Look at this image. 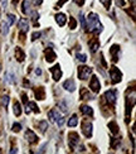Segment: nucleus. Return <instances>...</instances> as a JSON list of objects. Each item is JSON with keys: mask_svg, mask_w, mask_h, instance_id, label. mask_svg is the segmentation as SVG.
I'll list each match as a JSON object with an SVG mask.
<instances>
[{"mask_svg": "<svg viewBox=\"0 0 136 154\" xmlns=\"http://www.w3.org/2000/svg\"><path fill=\"white\" fill-rule=\"evenodd\" d=\"M87 28L91 33L98 34L103 30V25L100 23V16L96 13H90L87 15Z\"/></svg>", "mask_w": 136, "mask_h": 154, "instance_id": "obj_1", "label": "nucleus"}, {"mask_svg": "<svg viewBox=\"0 0 136 154\" xmlns=\"http://www.w3.org/2000/svg\"><path fill=\"white\" fill-rule=\"evenodd\" d=\"M48 118H49V120L52 122H55V124H57L59 128H61L62 125L64 124V118L62 116V115L59 114V111H57V110L49 111V114H48Z\"/></svg>", "mask_w": 136, "mask_h": 154, "instance_id": "obj_2", "label": "nucleus"}, {"mask_svg": "<svg viewBox=\"0 0 136 154\" xmlns=\"http://www.w3.org/2000/svg\"><path fill=\"white\" fill-rule=\"evenodd\" d=\"M110 77H111V82L112 83H118L122 80V73H121V71L117 67L112 66L110 68Z\"/></svg>", "mask_w": 136, "mask_h": 154, "instance_id": "obj_3", "label": "nucleus"}, {"mask_svg": "<svg viewBox=\"0 0 136 154\" xmlns=\"http://www.w3.org/2000/svg\"><path fill=\"white\" fill-rule=\"evenodd\" d=\"M91 75H92V68L88 67V66H82V67L78 68V78L79 80L85 81Z\"/></svg>", "mask_w": 136, "mask_h": 154, "instance_id": "obj_4", "label": "nucleus"}, {"mask_svg": "<svg viewBox=\"0 0 136 154\" xmlns=\"http://www.w3.org/2000/svg\"><path fill=\"white\" fill-rule=\"evenodd\" d=\"M68 143L72 149H74L77 144H79V135L77 133H69L68 134Z\"/></svg>", "mask_w": 136, "mask_h": 154, "instance_id": "obj_5", "label": "nucleus"}, {"mask_svg": "<svg viewBox=\"0 0 136 154\" xmlns=\"http://www.w3.org/2000/svg\"><path fill=\"white\" fill-rule=\"evenodd\" d=\"M90 89L92 90L95 94L100 92L101 83H100V80L97 78V76H92V78H91V81H90Z\"/></svg>", "mask_w": 136, "mask_h": 154, "instance_id": "obj_6", "label": "nucleus"}, {"mask_svg": "<svg viewBox=\"0 0 136 154\" xmlns=\"http://www.w3.org/2000/svg\"><path fill=\"white\" fill-rule=\"evenodd\" d=\"M92 129H93V126L90 121L82 122V131H83V134L86 135V138H91V136H92V133H93Z\"/></svg>", "mask_w": 136, "mask_h": 154, "instance_id": "obj_7", "label": "nucleus"}, {"mask_svg": "<svg viewBox=\"0 0 136 154\" xmlns=\"http://www.w3.org/2000/svg\"><path fill=\"white\" fill-rule=\"evenodd\" d=\"M105 97L107 99V101H109L110 104L115 105V102H116V99H117V91L116 90H109L105 92Z\"/></svg>", "mask_w": 136, "mask_h": 154, "instance_id": "obj_8", "label": "nucleus"}, {"mask_svg": "<svg viewBox=\"0 0 136 154\" xmlns=\"http://www.w3.org/2000/svg\"><path fill=\"white\" fill-rule=\"evenodd\" d=\"M25 139L28 140V143H29V144H36V143L38 142L37 134L33 130H30V129H28V130L25 131Z\"/></svg>", "mask_w": 136, "mask_h": 154, "instance_id": "obj_9", "label": "nucleus"}, {"mask_svg": "<svg viewBox=\"0 0 136 154\" xmlns=\"http://www.w3.org/2000/svg\"><path fill=\"white\" fill-rule=\"evenodd\" d=\"M51 72H52V77H53L54 81H58V80L62 77V69H61V66L59 65H55L54 67H52Z\"/></svg>", "mask_w": 136, "mask_h": 154, "instance_id": "obj_10", "label": "nucleus"}, {"mask_svg": "<svg viewBox=\"0 0 136 154\" xmlns=\"http://www.w3.org/2000/svg\"><path fill=\"white\" fill-rule=\"evenodd\" d=\"M18 28H19V30H20V32H23V33L29 32V22L27 20V18H22V19H19Z\"/></svg>", "mask_w": 136, "mask_h": 154, "instance_id": "obj_11", "label": "nucleus"}, {"mask_svg": "<svg viewBox=\"0 0 136 154\" xmlns=\"http://www.w3.org/2000/svg\"><path fill=\"white\" fill-rule=\"evenodd\" d=\"M55 58H57V54H55V52L53 51V48H49L48 47L47 50H45V59H47V62H52L55 61Z\"/></svg>", "mask_w": 136, "mask_h": 154, "instance_id": "obj_12", "label": "nucleus"}, {"mask_svg": "<svg viewBox=\"0 0 136 154\" xmlns=\"http://www.w3.org/2000/svg\"><path fill=\"white\" fill-rule=\"evenodd\" d=\"M54 19L59 27H64L66 23H67V16H66L63 13H57L54 15Z\"/></svg>", "mask_w": 136, "mask_h": 154, "instance_id": "obj_13", "label": "nucleus"}, {"mask_svg": "<svg viewBox=\"0 0 136 154\" xmlns=\"http://www.w3.org/2000/svg\"><path fill=\"white\" fill-rule=\"evenodd\" d=\"M63 89L64 90H67V91H69V92H73L77 87H76V82L73 81L72 78H69V80H67V81H64L63 82Z\"/></svg>", "mask_w": 136, "mask_h": 154, "instance_id": "obj_14", "label": "nucleus"}, {"mask_svg": "<svg viewBox=\"0 0 136 154\" xmlns=\"http://www.w3.org/2000/svg\"><path fill=\"white\" fill-rule=\"evenodd\" d=\"M110 53L112 56V59L115 62L118 61V53H120V47H118L117 44H113L112 47L110 48Z\"/></svg>", "mask_w": 136, "mask_h": 154, "instance_id": "obj_15", "label": "nucleus"}, {"mask_svg": "<svg viewBox=\"0 0 136 154\" xmlns=\"http://www.w3.org/2000/svg\"><path fill=\"white\" fill-rule=\"evenodd\" d=\"M81 113L83 115H87V116H93V110H92V107L88 106V105H82L81 107Z\"/></svg>", "mask_w": 136, "mask_h": 154, "instance_id": "obj_16", "label": "nucleus"}, {"mask_svg": "<svg viewBox=\"0 0 136 154\" xmlns=\"http://www.w3.org/2000/svg\"><path fill=\"white\" fill-rule=\"evenodd\" d=\"M30 111H34V113H39V109H38V106L34 102H28L27 104V110H25V113L27 114H29Z\"/></svg>", "mask_w": 136, "mask_h": 154, "instance_id": "obj_17", "label": "nucleus"}, {"mask_svg": "<svg viewBox=\"0 0 136 154\" xmlns=\"http://www.w3.org/2000/svg\"><path fill=\"white\" fill-rule=\"evenodd\" d=\"M15 57H16V59H18L19 62H23L24 59H25V53L23 52V50L22 48H16L15 50Z\"/></svg>", "mask_w": 136, "mask_h": 154, "instance_id": "obj_18", "label": "nucleus"}, {"mask_svg": "<svg viewBox=\"0 0 136 154\" xmlns=\"http://www.w3.org/2000/svg\"><path fill=\"white\" fill-rule=\"evenodd\" d=\"M79 95H81V99L82 100H91V99H93V96L91 95V94L86 89H81V92H79Z\"/></svg>", "mask_w": 136, "mask_h": 154, "instance_id": "obj_19", "label": "nucleus"}, {"mask_svg": "<svg viewBox=\"0 0 136 154\" xmlns=\"http://www.w3.org/2000/svg\"><path fill=\"white\" fill-rule=\"evenodd\" d=\"M30 1L29 0H24L23 1V4H22V12L24 14H29L30 13Z\"/></svg>", "mask_w": 136, "mask_h": 154, "instance_id": "obj_20", "label": "nucleus"}, {"mask_svg": "<svg viewBox=\"0 0 136 154\" xmlns=\"http://www.w3.org/2000/svg\"><path fill=\"white\" fill-rule=\"evenodd\" d=\"M36 97L38 100H44L45 99V91L43 87H39V90L36 91Z\"/></svg>", "mask_w": 136, "mask_h": 154, "instance_id": "obj_21", "label": "nucleus"}, {"mask_svg": "<svg viewBox=\"0 0 136 154\" xmlns=\"http://www.w3.org/2000/svg\"><path fill=\"white\" fill-rule=\"evenodd\" d=\"M68 126H71V128H74L76 125L78 124V119H77V115H72L71 116V119L68 120Z\"/></svg>", "mask_w": 136, "mask_h": 154, "instance_id": "obj_22", "label": "nucleus"}, {"mask_svg": "<svg viewBox=\"0 0 136 154\" xmlns=\"http://www.w3.org/2000/svg\"><path fill=\"white\" fill-rule=\"evenodd\" d=\"M20 114H22V105L19 102H15L14 104V115L15 116H20Z\"/></svg>", "mask_w": 136, "mask_h": 154, "instance_id": "obj_23", "label": "nucleus"}, {"mask_svg": "<svg viewBox=\"0 0 136 154\" xmlns=\"http://www.w3.org/2000/svg\"><path fill=\"white\" fill-rule=\"evenodd\" d=\"M14 22H15V15H14V14H8V16H6V24H8L9 27H12Z\"/></svg>", "mask_w": 136, "mask_h": 154, "instance_id": "obj_24", "label": "nucleus"}, {"mask_svg": "<svg viewBox=\"0 0 136 154\" xmlns=\"http://www.w3.org/2000/svg\"><path fill=\"white\" fill-rule=\"evenodd\" d=\"M90 48H91V52H92V53H95V52L100 48V43H98V42H91Z\"/></svg>", "mask_w": 136, "mask_h": 154, "instance_id": "obj_25", "label": "nucleus"}, {"mask_svg": "<svg viewBox=\"0 0 136 154\" xmlns=\"http://www.w3.org/2000/svg\"><path fill=\"white\" fill-rule=\"evenodd\" d=\"M39 129H40V133H42V134H44L45 130L48 129V122H47V121H40V122H39Z\"/></svg>", "mask_w": 136, "mask_h": 154, "instance_id": "obj_26", "label": "nucleus"}, {"mask_svg": "<svg viewBox=\"0 0 136 154\" xmlns=\"http://www.w3.org/2000/svg\"><path fill=\"white\" fill-rule=\"evenodd\" d=\"M109 128L111 129V131H112V134H117L118 130H117V124L115 121H111L109 124Z\"/></svg>", "mask_w": 136, "mask_h": 154, "instance_id": "obj_27", "label": "nucleus"}, {"mask_svg": "<svg viewBox=\"0 0 136 154\" xmlns=\"http://www.w3.org/2000/svg\"><path fill=\"white\" fill-rule=\"evenodd\" d=\"M6 81H8L9 83H14V82H15V76H14V73H12V72L6 73Z\"/></svg>", "mask_w": 136, "mask_h": 154, "instance_id": "obj_28", "label": "nucleus"}, {"mask_svg": "<svg viewBox=\"0 0 136 154\" xmlns=\"http://www.w3.org/2000/svg\"><path fill=\"white\" fill-rule=\"evenodd\" d=\"M9 101H10V97L8 95H4L1 97V104H3V106H4V107H8Z\"/></svg>", "mask_w": 136, "mask_h": 154, "instance_id": "obj_29", "label": "nucleus"}, {"mask_svg": "<svg viewBox=\"0 0 136 154\" xmlns=\"http://www.w3.org/2000/svg\"><path fill=\"white\" fill-rule=\"evenodd\" d=\"M12 129H13L14 133H19L20 130H22V125H20L19 122H14L13 126H12Z\"/></svg>", "mask_w": 136, "mask_h": 154, "instance_id": "obj_30", "label": "nucleus"}, {"mask_svg": "<svg viewBox=\"0 0 136 154\" xmlns=\"http://www.w3.org/2000/svg\"><path fill=\"white\" fill-rule=\"evenodd\" d=\"M77 59L81 62V63H85V62L87 61V56L82 54V53H77Z\"/></svg>", "mask_w": 136, "mask_h": 154, "instance_id": "obj_31", "label": "nucleus"}, {"mask_svg": "<svg viewBox=\"0 0 136 154\" xmlns=\"http://www.w3.org/2000/svg\"><path fill=\"white\" fill-rule=\"evenodd\" d=\"M100 3L102 4L106 9H110V6H111V0H100Z\"/></svg>", "mask_w": 136, "mask_h": 154, "instance_id": "obj_32", "label": "nucleus"}, {"mask_svg": "<svg viewBox=\"0 0 136 154\" xmlns=\"http://www.w3.org/2000/svg\"><path fill=\"white\" fill-rule=\"evenodd\" d=\"M40 36H42V33H40V32H34V33L32 34V42L37 41L38 38H40Z\"/></svg>", "mask_w": 136, "mask_h": 154, "instance_id": "obj_33", "label": "nucleus"}, {"mask_svg": "<svg viewBox=\"0 0 136 154\" xmlns=\"http://www.w3.org/2000/svg\"><path fill=\"white\" fill-rule=\"evenodd\" d=\"M69 22H71V29H76V28H77V23H76V20L72 18H69Z\"/></svg>", "mask_w": 136, "mask_h": 154, "instance_id": "obj_34", "label": "nucleus"}, {"mask_svg": "<svg viewBox=\"0 0 136 154\" xmlns=\"http://www.w3.org/2000/svg\"><path fill=\"white\" fill-rule=\"evenodd\" d=\"M8 30H9V25L6 23H4V24H3V34L6 36V34H8Z\"/></svg>", "mask_w": 136, "mask_h": 154, "instance_id": "obj_35", "label": "nucleus"}, {"mask_svg": "<svg viewBox=\"0 0 136 154\" xmlns=\"http://www.w3.org/2000/svg\"><path fill=\"white\" fill-rule=\"evenodd\" d=\"M79 20H81V27L86 28V22H85V18H83V14L82 13H79Z\"/></svg>", "mask_w": 136, "mask_h": 154, "instance_id": "obj_36", "label": "nucleus"}, {"mask_svg": "<svg viewBox=\"0 0 136 154\" xmlns=\"http://www.w3.org/2000/svg\"><path fill=\"white\" fill-rule=\"evenodd\" d=\"M59 109H61L63 113H67V106H66V104L64 102H59Z\"/></svg>", "mask_w": 136, "mask_h": 154, "instance_id": "obj_37", "label": "nucleus"}, {"mask_svg": "<svg viewBox=\"0 0 136 154\" xmlns=\"http://www.w3.org/2000/svg\"><path fill=\"white\" fill-rule=\"evenodd\" d=\"M115 1H116L117 6H125L126 5V1H125V0H115Z\"/></svg>", "mask_w": 136, "mask_h": 154, "instance_id": "obj_38", "label": "nucleus"}, {"mask_svg": "<svg viewBox=\"0 0 136 154\" xmlns=\"http://www.w3.org/2000/svg\"><path fill=\"white\" fill-rule=\"evenodd\" d=\"M30 14H32V16H33V20H34V22H36V20L38 19V16H39V15H38V13L37 12H32V13H30Z\"/></svg>", "mask_w": 136, "mask_h": 154, "instance_id": "obj_39", "label": "nucleus"}, {"mask_svg": "<svg viewBox=\"0 0 136 154\" xmlns=\"http://www.w3.org/2000/svg\"><path fill=\"white\" fill-rule=\"evenodd\" d=\"M73 1H74L77 5H79V6H82L83 4H85V0H73Z\"/></svg>", "mask_w": 136, "mask_h": 154, "instance_id": "obj_40", "label": "nucleus"}, {"mask_svg": "<svg viewBox=\"0 0 136 154\" xmlns=\"http://www.w3.org/2000/svg\"><path fill=\"white\" fill-rule=\"evenodd\" d=\"M36 75H37V76H40V75H42V69H40L39 67L36 69Z\"/></svg>", "mask_w": 136, "mask_h": 154, "instance_id": "obj_41", "label": "nucleus"}, {"mask_svg": "<svg viewBox=\"0 0 136 154\" xmlns=\"http://www.w3.org/2000/svg\"><path fill=\"white\" fill-rule=\"evenodd\" d=\"M66 1H67V0H61V1L58 3V6H62V5H63L64 3H66Z\"/></svg>", "mask_w": 136, "mask_h": 154, "instance_id": "obj_42", "label": "nucleus"}, {"mask_svg": "<svg viewBox=\"0 0 136 154\" xmlns=\"http://www.w3.org/2000/svg\"><path fill=\"white\" fill-rule=\"evenodd\" d=\"M43 3V0H36V5H40Z\"/></svg>", "mask_w": 136, "mask_h": 154, "instance_id": "obj_43", "label": "nucleus"}, {"mask_svg": "<svg viewBox=\"0 0 136 154\" xmlns=\"http://www.w3.org/2000/svg\"><path fill=\"white\" fill-rule=\"evenodd\" d=\"M3 6H4V8L6 6V0H3Z\"/></svg>", "mask_w": 136, "mask_h": 154, "instance_id": "obj_44", "label": "nucleus"}, {"mask_svg": "<svg viewBox=\"0 0 136 154\" xmlns=\"http://www.w3.org/2000/svg\"><path fill=\"white\" fill-rule=\"evenodd\" d=\"M0 69H1V65H0Z\"/></svg>", "mask_w": 136, "mask_h": 154, "instance_id": "obj_45", "label": "nucleus"}, {"mask_svg": "<svg viewBox=\"0 0 136 154\" xmlns=\"http://www.w3.org/2000/svg\"><path fill=\"white\" fill-rule=\"evenodd\" d=\"M0 153H1V150H0Z\"/></svg>", "mask_w": 136, "mask_h": 154, "instance_id": "obj_46", "label": "nucleus"}]
</instances>
